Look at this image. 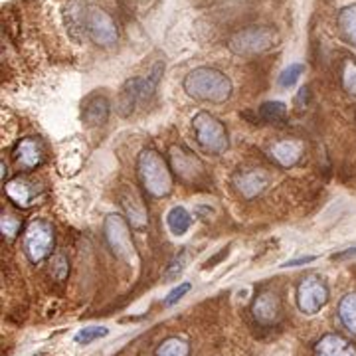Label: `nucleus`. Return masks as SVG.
Masks as SVG:
<instances>
[{
  "instance_id": "nucleus-23",
  "label": "nucleus",
  "mask_w": 356,
  "mask_h": 356,
  "mask_svg": "<svg viewBox=\"0 0 356 356\" xmlns=\"http://www.w3.org/2000/svg\"><path fill=\"white\" fill-rule=\"evenodd\" d=\"M190 355V344L184 339L170 337V339L162 340L157 346L155 356H188Z\"/></svg>"
},
{
  "instance_id": "nucleus-6",
  "label": "nucleus",
  "mask_w": 356,
  "mask_h": 356,
  "mask_svg": "<svg viewBox=\"0 0 356 356\" xmlns=\"http://www.w3.org/2000/svg\"><path fill=\"white\" fill-rule=\"evenodd\" d=\"M277 44V34L269 26H247L230 38V49L238 56H258Z\"/></svg>"
},
{
  "instance_id": "nucleus-21",
  "label": "nucleus",
  "mask_w": 356,
  "mask_h": 356,
  "mask_svg": "<svg viewBox=\"0 0 356 356\" xmlns=\"http://www.w3.org/2000/svg\"><path fill=\"white\" fill-rule=\"evenodd\" d=\"M339 317L342 324L356 335V293H348L340 299Z\"/></svg>"
},
{
  "instance_id": "nucleus-19",
  "label": "nucleus",
  "mask_w": 356,
  "mask_h": 356,
  "mask_svg": "<svg viewBox=\"0 0 356 356\" xmlns=\"http://www.w3.org/2000/svg\"><path fill=\"white\" fill-rule=\"evenodd\" d=\"M337 28L344 42L356 46V4L340 10L337 16Z\"/></svg>"
},
{
  "instance_id": "nucleus-9",
  "label": "nucleus",
  "mask_w": 356,
  "mask_h": 356,
  "mask_svg": "<svg viewBox=\"0 0 356 356\" xmlns=\"http://www.w3.org/2000/svg\"><path fill=\"white\" fill-rule=\"evenodd\" d=\"M87 34L89 38L98 44V46H111L119 38V30L115 20L105 10L101 8H91L87 12Z\"/></svg>"
},
{
  "instance_id": "nucleus-7",
  "label": "nucleus",
  "mask_w": 356,
  "mask_h": 356,
  "mask_svg": "<svg viewBox=\"0 0 356 356\" xmlns=\"http://www.w3.org/2000/svg\"><path fill=\"white\" fill-rule=\"evenodd\" d=\"M56 243L54 226L44 218L32 220L26 232H24V254L32 263H42L44 259L52 256Z\"/></svg>"
},
{
  "instance_id": "nucleus-24",
  "label": "nucleus",
  "mask_w": 356,
  "mask_h": 356,
  "mask_svg": "<svg viewBox=\"0 0 356 356\" xmlns=\"http://www.w3.org/2000/svg\"><path fill=\"white\" fill-rule=\"evenodd\" d=\"M259 117L265 123H281L287 117V105L281 101H265L259 107Z\"/></svg>"
},
{
  "instance_id": "nucleus-34",
  "label": "nucleus",
  "mask_w": 356,
  "mask_h": 356,
  "mask_svg": "<svg viewBox=\"0 0 356 356\" xmlns=\"http://www.w3.org/2000/svg\"><path fill=\"white\" fill-rule=\"evenodd\" d=\"M307 98H309V87H301V89H299V93H297V98H295V103L303 107V101L307 103Z\"/></svg>"
},
{
  "instance_id": "nucleus-14",
  "label": "nucleus",
  "mask_w": 356,
  "mask_h": 356,
  "mask_svg": "<svg viewBox=\"0 0 356 356\" xmlns=\"http://www.w3.org/2000/svg\"><path fill=\"white\" fill-rule=\"evenodd\" d=\"M269 184V177L261 168H252V170H240L234 177V186L245 200H252L259 196Z\"/></svg>"
},
{
  "instance_id": "nucleus-25",
  "label": "nucleus",
  "mask_w": 356,
  "mask_h": 356,
  "mask_svg": "<svg viewBox=\"0 0 356 356\" xmlns=\"http://www.w3.org/2000/svg\"><path fill=\"white\" fill-rule=\"evenodd\" d=\"M340 83L342 89L356 98V60L355 58H346L340 65Z\"/></svg>"
},
{
  "instance_id": "nucleus-32",
  "label": "nucleus",
  "mask_w": 356,
  "mask_h": 356,
  "mask_svg": "<svg viewBox=\"0 0 356 356\" xmlns=\"http://www.w3.org/2000/svg\"><path fill=\"white\" fill-rule=\"evenodd\" d=\"M317 256H303V258H297V259H289V261H285L281 267H299V265H307L311 261H315Z\"/></svg>"
},
{
  "instance_id": "nucleus-29",
  "label": "nucleus",
  "mask_w": 356,
  "mask_h": 356,
  "mask_svg": "<svg viewBox=\"0 0 356 356\" xmlns=\"http://www.w3.org/2000/svg\"><path fill=\"white\" fill-rule=\"evenodd\" d=\"M49 274L52 277H56L58 281H64L67 274H69V263L64 254H56L49 259Z\"/></svg>"
},
{
  "instance_id": "nucleus-8",
  "label": "nucleus",
  "mask_w": 356,
  "mask_h": 356,
  "mask_svg": "<svg viewBox=\"0 0 356 356\" xmlns=\"http://www.w3.org/2000/svg\"><path fill=\"white\" fill-rule=\"evenodd\" d=\"M329 303V287L321 276L309 274L297 285V307L303 315H317Z\"/></svg>"
},
{
  "instance_id": "nucleus-15",
  "label": "nucleus",
  "mask_w": 356,
  "mask_h": 356,
  "mask_svg": "<svg viewBox=\"0 0 356 356\" xmlns=\"http://www.w3.org/2000/svg\"><path fill=\"white\" fill-rule=\"evenodd\" d=\"M305 145L299 139H281L269 146V157L283 168H291L303 159Z\"/></svg>"
},
{
  "instance_id": "nucleus-16",
  "label": "nucleus",
  "mask_w": 356,
  "mask_h": 356,
  "mask_svg": "<svg viewBox=\"0 0 356 356\" xmlns=\"http://www.w3.org/2000/svg\"><path fill=\"white\" fill-rule=\"evenodd\" d=\"M111 113V103L103 93H96L91 98L85 99L83 107H81V121L87 127H99L103 123H107Z\"/></svg>"
},
{
  "instance_id": "nucleus-17",
  "label": "nucleus",
  "mask_w": 356,
  "mask_h": 356,
  "mask_svg": "<svg viewBox=\"0 0 356 356\" xmlns=\"http://www.w3.org/2000/svg\"><path fill=\"white\" fill-rule=\"evenodd\" d=\"M143 101V91H141V78H133V80L125 81V85L121 87L119 96H117V103L115 109L121 117H129L135 111V105Z\"/></svg>"
},
{
  "instance_id": "nucleus-1",
  "label": "nucleus",
  "mask_w": 356,
  "mask_h": 356,
  "mask_svg": "<svg viewBox=\"0 0 356 356\" xmlns=\"http://www.w3.org/2000/svg\"><path fill=\"white\" fill-rule=\"evenodd\" d=\"M232 81L214 67H196L184 78V91L206 103H224L232 96Z\"/></svg>"
},
{
  "instance_id": "nucleus-27",
  "label": "nucleus",
  "mask_w": 356,
  "mask_h": 356,
  "mask_svg": "<svg viewBox=\"0 0 356 356\" xmlns=\"http://www.w3.org/2000/svg\"><path fill=\"white\" fill-rule=\"evenodd\" d=\"M303 74H305V65L291 64L289 67H285V69L281 71V76H279V85L285 87V89H289V87H293L297 81L301 80Z\"/></svg>"
},
{
  "instance_id": "nucleus-10",
  "label": "nucleus",
  "mask_w": 356,
  "mask_h": 356,
  "mask_svg": "<svg viewBox=\"0 0 356 356\" xmlns=\"http://www.w3.org/2000/svg\"><path fill=\"white\" fill-rule=\"evenodd\" d=\"M12 159L20 170L30 173L46 161V146L42 143V139H38V137H24L14 146Z\"/></svg>"
},
{
  "instance_id": "nucleus-4",
  "label": "nucleus",
  "mask_w": 356,
  "mask_h": 356,
  "mask_svg": "<svg viewBox=\"0 0 356 356\" xmlns=\"http://www.w3.org/2000/svg\"><path fill=\"white\" fill-rule=\"evenodd\" d=\"M168 162L170 170L177 175L180 182L188 186H206L208 184V173L204 162L196 157L190 148L182 145H173L168 151Z\"/></svg>"
},
{
  "instance_id": "nucleus-28",
  "label": "nucleus",
  "mask_w": 356,
  "mask_h": 356,
  "mask_svg": "<svg viewBox=\"0 0 356 356\" xmlns=\"http://www.w3.org/2000/svg\"><path fill=\"white\" fill-rule=\"evenodd\" d=\"M186 261H188V254H186V249H182L177 258L170 261V265L166 267V271H164V281H177L178 277H180V274L184 271V267H186Z\"/></svg>"
},
{
  "instance_id": "nucleus-30",
  "label": "nucleus",
  "mask_w": 356,
  "mask_h": 356,
  "mask_svg": "<svg viewBox=\"0 0 356 356\" xmlns=\"http://www.w3.org/2000/svg\"><path fill=\"white\" fill-rule=\"evenodd\" d=\"M20 220L14 216H8V214H2V220H0V230H2V236L6 240H14L16 234L20 232Z\"/></svg>"
},
{
  "instance_id": "nucleus-11",
  "label": "nucleus",
  "mask_w": 356,
  "mask_h": 356,
  "mask_svg": "<svg viewBox=\"0 0 356 356\" xmlns=\"http://www.w3.org/2000/svg\"><path fill=\"white\" fill-rule=\"evenodd\" d=\"M252 315L261 326H274L279 323L283 315V303L281 297L271 289H263L258 293L252 305Z\"/></svg>"
},
{
  "instance_id": "nucleus-2",
  "label": "nucleus",
  "mask_w": 356,
  "mask_h": 356,
  "mask_svg": "<svg viewBox=\"0 0 356 356\" xmlns=\"http://www.w3.org/2000/svg\"><path fill=\"white\" fill-rule=\"evenodd\" d=\"M137 175L146 194L164 198L173 192V170L155 148H145L137 159Z\"/></svg>"
},
{
  "instance_id": "nucleus-22",
  "label": "nucleus",
  "mask_w": 356,
  "mask_h": 356,
  "mask_svg": "<svg viewBox=\"0 0 356 356\" xmlns=\"http://www.w3.org/2000/svg\"><path fill=\"white\" fill-rule=\"evenodd\" d=\"M65 20L69 30H83L87 28V12H83V2L81 0H71L65 8Z\"/></svg>"
},
{
  "instance_id": "nucleus-26",
  "label": "nucleus",
  "mask_w": 356,
  "mask_h": 356,
  "mask_svg": "<svg viewBox=\"0 0 356 356\" xmlns=\"http://www.w3.org/2000/svg\"><path fill=\"white\" fill-rule=\"evenodd\" d=\"M109 335V329L107 326H85V329H81L78 331V335L74 337V340L78 342V344H91L93 340H99V339H105Z\"/></svg>"
},
{
  "instance_id": "nucleus-35",
  "label": "nucleus",
  "mask_w": 356,
  "mask_h": 356,
  "mask_svg": "<svg viewBox=\"0 0 356 356\" xmlns=\"http://www.w3.org/2000/svg\"><path fill=\"white\" fill-rule=\"evenodd\" d=\"M36 356H46V355H36Z\"/></svg>"
},
{
  "instance_id": "nucleus-33",
  "label": "nucleus",
  "mask_w": 356,
  "mask_h": 356,
  "mask_svg": "<svg viewBox=\"0 0 356 356\" xmlns=\"http://www.w3.org/2000/svg\"><path fill=\"white\" fill-rule=\"evenodd\" d=\"M356 258V245L355 247H348L344 252H339V254H333L331 259L333 261H346V259H355Z\"/></svg>"
},
{
  "instance_id": "nucleus-31",
  "label": "nucleus",
  "mask_w": 356,
  "mask_h": 356,
  "mask_svg": "<svg viewBox=\"0 0 356 356\" xmlns=\"http://www.w3.org/2000/svg\"><path fill=\"white\" fill-rule=\"evenodd\" d=\"M190 289H192V285H190V283H186V281H184V283H178V287H175L173 291H170L168 295H166V297H164L162 305H164V307H173V305H175V303H178V301H180V299H182V297H184L186 293L190 291Z\"/></svg>"
},
{
  "instance_id": "nucleus-18",
  "label": "nucleus",
  "mask_w": 356,
  "mask_h": 356,
  "mask_svg": "<svg viewBox=\"0 0 356 356\" xmlns=\"http://www.w3.org/2000/svg\"><path fill=\"white\" fill-rule=\"evenodd\" d=\"M315 356H356V348L340 335H324L313 348Z\"/></svg>"
},
{
  "instance_id": "nucleus-13",
  "label": "nucleus",
  "mask_w": 356,
  "mask_h": 356,
  "mask_svg": "<svg viewBox=\"0 0 356 356\" xmlns=\"http://www.w3.org/2000/svg\"><path fill=\"white\" fill-rule=\"evenodd\" d=\"M4 192L8 196V200L18 206V208H30L36 204L38 196H40V188L36 186V182H32L30 178L26 177H16L12 180H8L4 184Z\"/></svg>"
},
{
  "instance_id": "nucleus-12",
  "label": "nucleus",
  "mask_w": 356,
  "mask_h": 356,
  "mask_svg": "<svg viewBox=\"0 0 356 356\" xmlns=\"http://www.w3.org/2000/svg\"><path fill=\"white\" fill-rule=\"evenodd\" d=\"M119 202L125 212V218L133 230H145L148 226V212L145 206V198L139 194L133 186H123L119 192Z\"/></svg>"
},
{
  "instance_id": "nucleus-3",
  "label": "nucleus",
  "mask_w": 356,
  "mask_h": 356,
  "mask_svg": "<svg viewBox=\"0 0 356 356\" xmlns=\"http://www.w3.org/2000/svg\"><path fill=\"white\" fill-rule=\"evenodd\" d=\"M131 230L133 227L129 226L127 218H123L119 214H109L103 222V236L115 258L125 261L127 265H137L139 254H137L135 242L131 238Z\"/></svg>"
},
{
  "instance_id": "nucleus-20",
  "label": "nucleus",
  "mask_w": 356,
  "mask_h": 356,
  "mask_svg": "<svg viewBox=\"0 0 356 356\" xmlns=\"http://www.w3.org/2000/svg\"><path fill=\"white\" fill-rule=\"evenodd\" d=\"M166 226H168V230L175 236H184L190 230V226H192V216L188 214L186 208L175 206V208H170L168 214H166Z\"/></svg>"
},
{
  "instance_id": "nucleus-5",
  "label": "nucleus",
  "mask_w": 356,
  "mask_h": 356,
  "mask_svg": "<svg viewBox=\"0 0 356 356\" xmlns=\"http://www.w3.org/2000/svg\"><path fill=\"white\" fill-rule=\"evenodd\" d=\"M192 129H194V137L198 145L202 146L206 153L210 155H222L226 153L230 141H227V131L224 123L214 117V115L200 111L194 115L192 119Z\"/></svg>"
}]
</instances>
